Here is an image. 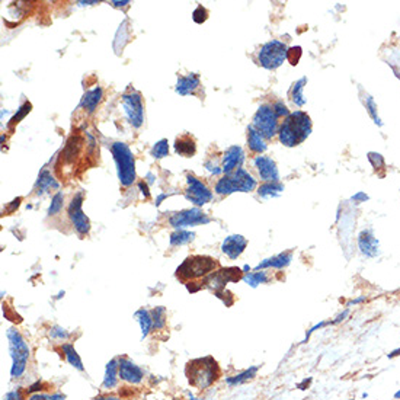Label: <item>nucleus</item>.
Listing matches in <instances>:
<instances>
[{"label":"nucleus","instance_id":"44","mask_svg":"<svg viewBox=\"0 0 400 400\" xmlns=\"http://www.w3.org/2000/svg\"><path fill=\"white\" fill-rule=\"evenodd\" d=\"M272 106H274V109H275V112L280 118H287L291 114L288 111L287 105L284 103V100H275V102H272Z\"/></svg>","mask_w":400,"mask_h":400},{"label":"nucleus","instance_id":"8","mask_svg":"<svg viewBox=\"0 0 400 400\" xmlns=\"http://www.w3.org/2000/svg\"><path fill=\"white\" fill-rule=\"evenodd\" d=\"M252 125L267 138L271 140L278 135L280 116L277 115L272 103H262L252 118Z\"/></svg>","mask_w":400,"mask_h":400},{"label":"nucleus","instance_id":"48","mask_svg":"<svg viewBox=\"0 0 400 400\" xmlns=\"http://www.w3.org/2000/svg\"><path fill=\"white\" fill-rule=\"evenodd\" d=\"M368 200H370V197H368L365 192H361V191H360V192H357V194L351 198V201H354L355 204H361V202H365V201H368Z\"/></svg>","mask_w":400,"mask_h":400},{"label":"nucleus","instance_id":"39","mask_svg":"<svg viewBox=\"0 0 400 400\" xmlns=\"http://www.w3.org/2000/svg\"><path fill=\"white\" fill-rule=\"evenodd\" d=\"M48 335H50V338H51L53 341H60V342H63V341L70 339V333H69L64 327L57 326V324L53 326V327H50Z\"/></svg>","mask_w":400,"mask_h":400},{"label":"nucleus","instance_id":"34","mask_svg":"<svg viewBox=\"0 0 400 400\" xmlns=\"http://www.w3.org/2000/svg\"><path fill=\"white\" fill-rule=\"evenodd\" d=\"M364 106H365L368 115L371 116V119L374 121V124H377L379 127H381V125H383V121H381L380 116H379L377 103H376V100H374V98H373L371 95H367V94H365V96H364Z\"/></svg>","mask_w":400,"mask_h":400},{"label":"nucleus","instance_id":"37","mask_svg":"<svg viewBox=\"0 0 400 400\" xmlns=\"http://www.w3.org/2000/svg\"><path fill=\"white\" fill-rule=\"evenodd\" d=\"M128 38H130V29H128V20L125 19V20L119 25V28H118V31H116L115 41H114V48L118 45L119 41H122V47H124V45L128 42Z\"/></svg>","mask_w":400,"mask_h":400},{"label":"nucleus","instance_id":"26","mask_svg":"<svg viewBox=\"0 0 400 400\" xmlns=\"http://www.w3.org/2000/svg\"><path fill=\"white\" fill-rule=\"evenodd\" d=\"M259 370H261V365L249 367V368H246V370H243V371H240V373H237V374H234V376H231V377H227V379H226V384H227L229 387L240 386V384H243V383H246V381H249V380H253V379L256 377V374H258Z\"/></svg>","mask_w":400,"mask_h":400},{"label":"nucleus","instance_id":"22","mask_svg":"<svg viewBox=\"0 0 400 400\" xmlns=\"http://www.w3.org/2000/svg\"><path fill=\"white\" fill-rule=\"evenodd\" d=\"M102 98H103V89L100 86H95L83 95V98L80 100V108H83L88 114H94Z\"/></svg>","mask_w":400,"mask_h":400},{"label":"nucleus","instance_id":"42","mask_svg":"<svg viewBox=\"0 0 400 400\" xmlns=\"http://www.w3.org/2000/svg\"><path fill=\"white\" fill-rule=\"evenodd\" d=\"M66 396L63 393H53V395H44V393H34L28 400H64Z\"/></svg>","mask_w":400,"mask_h":400},{"label":"nucleus","instance_id":"9","mask_svg":"<svg viewBox=\"0 0 400 400\" xmlns=\"http://www.w3.org/2000/svg\"><path fill=\"white\" fill-rule=\"evenodd\" d=\"M83 201H85V192L77 191L73 195V198L69 202V207H67V215H69V218L73 224V229L76 230V233L80 237L88 236L89 231H91V220L88 218V215L82 210Z\"/></svg>","mask_w":400,"mask_h":400},{"label":"nucleus","instance_id":"19","mask_svg":"<svg viewBox=\"0 0 400 400\" xmlns=\"http://www.w3.org/2000/svg\"><path fill=\"white\" fill-rule=\"evenodd\" d=\"M200 88V76L197 73H188V75H184V76L178 77L175 92L181 96H188V95H195Z\"/></svg>","mask_w":400,"mask_h":400},{"label":"nucleus","instance_id":"38","mask_svg":"<svg viewBox=\"0 0 400 400\" xmlns=\"http://www.w3.org/2000/svg\"><path fill=\"white\" fill-rule=\"evenodd\" d=\"M367 157H368V162L371 163V166L374 168L376 172L386 171V160H384L383 154H380L377 152H370L367 154Z\"/></svg>","mask_w":400,"mask_h":400},{"label":"nucleus","instance_id":"16","mask_svg":"<svg viewBox=\"0 0 400 400\" xmlns=\"http://www.w3.org/2000/svg\"><path fill=\"white\" fill-rule=\"evenodd\" d=\"M357 243H358L360 252L365 258L373 259V258H377L380 255V242L376 237L373 229H364V230H361L360 234H358Z\"/></svg>","mask_w":400,"mask_h":400},{"label":"nucleus","instance_id":"3","mask_svg":"<svg viewBox=\"0 0 400 400\" xmlns=\"http://www.w3.org/2000/svg\"><path fill=\"white\" fill-rule=\"evenodd\" d=\"M6 338L9 342V354L12 358L10 377L20 379L26 371L28 360H29V346L25 338L16 327H9L6 330Z\"/></svg>","mask_w":400,"mask_h":400},{"label":"nucleus","instance_id":"58","mask_svg":"<svg viewBox=\"0 0 400 400\" xmlns=\"http://www.w3.org/2000/svg\"><path fill=\"white\" fill-rule=\"evenodd\" d=\"M396 400H400V390H398L396 393H395V396H393Z\"/></svg>","mask_w":400,"mask_h":400},{"label":"nucleus","instance_id":"15","mask_svg":"<svg viewBox=\"0 0 400 400\" xmlns=\"http://www.w3.org/2000/svg\"><path fill=\"white\" fill-rule=\"evenodd\" d=\"M118 374H119V380L128 384H140L144 379L143 368L138 367L133 360L127 357L118 358Z\"/></svg>","mask_w":400,"mask_h":400},{"label":"nucleus","instance_id":"21","mask_svg":"<svg viewBox=\"0 0 400 400\" xmlns=\"http://www.w3.org/2000/svg\"><path fill=\"white\" fill-rule=\"evenodd\" d=\"M248 147L255 154H264L268 149L267 138L253 125L248 127Z\"/></svg>","mask_w":400,"mask_h":400},{"label":"nucleus","instance_id":"31","mask_svg":"<svg viewBox=\"0 0 400 400\" xmlns=\"http://www.w3.org/2000/svg\"><path fill=\"white\" fill-rule=\"evenodd\" d=\"M248 286H250L252 288H256L259 287L261 284H267L269 281V275L267 271H255V272H249V274H245L243 278H242Z\"/></svg>","mask_w":400,"mask_h":400},{"label":"nucleus","instance_id":"4","mask_svg":"<svg viewBox=\"0 0 400 400\" xmlns=\"http://www.w3.org/2000/svg\"><path fill=\"white\" fill-rule=\"evenodd\" d=\"M111 154L116 166L118 181L122 187H130L135 182V159L131 149L122 143L116 141L111 144Z\"/></svg>","mask_w":400,"mask_h":400},{"label":"nucleus","instance_id":"47","mask_svg":"<svg viewBox=\"0 0 400 400\" xmlns=\"http://www.w3.org/2000/svg\"><path fill=\"white\" fill-rule=\"evenodd\" d=\"M348 316H349V308H345L342 313H339V314L332 320V326H333V324H338V323H342Z\"/></svg>","mask_w":400,"mask_h":400},{"label":"nucleus","instance_id":"52","mask_svg":"<svg viewBox=\"0 0 400 400\" xmlns=\"http://www.w3.org/2000/svg\"><path fill=\"white\" fill-rule=\"evenodd\" d=\"M130 3H131V1H128V0H125V1H111V4H112L114 7H127Z\"/></svg>","mask_w":400,"mask_h":400},{"label":"nucleus","instance_id":"13","mask_svg":"<svg viewBox=\"0 0 400 400\" xmlns=\"http://www.w3.org/2000/svg\"><path fill=\"white\" fill-rule=\"evenodd\" d=\"M185 198L195 204L197 207L205 205L212 200V192L211 190L200 181L197 176L188 173L187 175V191H185Z\"/></svg>","mask_w":400,"mask_h":400},{"label":"nucleus","instance_id":"49","mask_svg":"<svg viewBox=\"0 0 400 400\" xmlns=\"http://www.w3.org/2000/svg\"><path fill=\"white\" fill-rule=\"evenodd\" d=\"M138 188H140V191H141V194H143V197H144V198H149V197H150V192H149V187H147V182H144V181L138 182Z\"/></svg>","mask_w":400,"mask_h":400},{"label":"nucleus","instance_id":"59","mask_svg":"<svg viewBox=\"0 0 400 400\" xmlns=\"http://www.w3.org/2000/svg\"><path fill=\"white\" fill-rule=\"evenodd\" d=\"M349 400H352V399H349Z\"/></svg>","mask_w":400,"mask_h":400},{"label":"nucleus","instance_id":"46","mask_svg":"<svg viewBox=\"0 0 400 400\" xmlns=\"http://www.w3.org/2000/svg\"><path fill=\"white\" fill-rule=\"evenodd\" d=\"M3 400H23V395H22V390L20 389H15V390H10L4 395V399Z\"/></svg>","mask_w":400,"mask_h":400},{"label":"nucleus","instance_id":"5","mask_svg":"<svg viewBox=\"0 0 400 400\" xmlns=\"http://www.w3.org/2000/svg\"><path fill=\"white\" fill-rule=\"evenodd\" d=\"M256 179L243 168L234 171L230 175H224L220 178L214 187V192L218 195H230L234 192H252L256 190Z\"/></svg>","mask_w":400,"mask_h":400},{"label":"nucleus","instance_id":"7","mask_svg":"<svg viewBox=\"0 0 400 400\" xmlns=\"http://www.w3.org/2000/svg\"><path fill=\"white\" fill-rule=\"evenodd\" d=\"M288 45L278 39L265 42L258 51V63L267 70H277L287 61Z\"/></svg>","mask_w":400,"mask_h":400},{"label":"nucleus","instance_id":"20","mask_svg":"<svg viewBox=\"0 0 400 400\" xmlns=\"http://www.w3.org/2000/svg\"><path fill=\"white\" fill-rule=\"evenodd\" d=\"M293 261V250L281 252L275 256H271L268 259H264L261 264L255 267V271H265V269H284L287 268Z\"/></svg>","mask_w":400,"mask_h":400},{"label":"nucleus","instance_id":"53","mask_svg":"<svg viewBox=\"0 0 400 400\" xmlns=\"http://www.w3.org/2000/svg\"><path fill=\"white\" fill-rule=\"evenodd\" d=\"M310 381H311V379H308V380H304L303 383H300V384H297V387H299L300 390H305V389L308 387V384H310Z\"/></svg>","mask_w":400,"mask_h":400},{"label":"nucleus","instance_id":"27","mask_svg":"<svg viewBox=\"0 0 400 400\" xmlns=\"http://www.w3.org/2000/svg\"><path fill=\"white\" fill-rule=\"evenodd\" d=\"M134 317H135V320H137L138 324H140V329H141V339L147 338L149 333L153 330L152 313H150L147 308H138V310L134 313Z\"/></svg>","mask_w":400,"mask_h":400},{"label":"nucleus","instance_id":"14","mask_svg":"<svg viewBox=\"0 0 400 400\" xmlns=\"http://www.w3.org/2000/svg\"><path fill=\"white\" fill-rule=\"evenodd\" d=\"M253 168L256 169L261 181L264 182H278L280 181V172L277 168V163L272 157L265 154H258L252 160Z\"/></svg>","mask_w":400,"mask_h":400},{"label":"nucleus","instance_id":"43","mask_svg":"<svg viewBox=\"0 0 400 400\" xmlns=\"http://www.w3.org/2000/svg\"><path fill=\"white\" fill-rule=\"evenodd\" d=\"M301 54H303V51H301V47H291V48H288V54H287V61H290L293 66H296V64H299V61H300L301 58Z\"/></svg>","mask_w":400,"mask_h":400},{"label":"nucleus","instance_id":"35","mask_svg":"<svg viewBox=\"0 0 400 400\" xmlns=\"http://www.w3.org/2000/svg\"><path fill=\"white\" fill-rule=\"evenodd\" d=\"M150 154L154 159H163V157L169 156V141H168V138H162V140L156 141L153 144V147L150 149Z\"/></svg>","mask_w":400,"mask_h":400},{"label":"nucleus","instance_id":"51","mask_svg":"<svg viewBox=\"0 0 400 400\" xmlns=\"http://www.w3.org/2000/svg\"><path fill=\"white\" fill-rule=\"evenodd\" d=\"M92 400H125L121 399V398H116V396H112V395H100V396H96L95 399Z\"/></svg>","mask_w":400,"mask_h":400},{"label":"nucleus","instance_id":"36","mask_svg":"<svg viewBox=\"0 0 400 400\" xmlns=\"http://www.w3.org/2000/svg\"><path fill=\"white\" fill-rule=\"evenodd\" d=\"M63 207H64V194H63L61 191H57V192L54 194V197L51 198V204H50V207H48V211H47L48 217H53V215L60 214L61 210H63Z\"/></svg>","mask_w":400,"mask_h":400},{"label":"nucleus","instance_id":"56","mask_svg":"<svg viewBox=\"0 0 400 400\" xmlns=\"http://www.w3.org/2000/svg\"><path fill=\"white\" fill-rule=\"evenodd\" d=\"M79 6H92V4H98V1H77Z\"/></svg>","mask_w":400,"mask_h":400},{"label":"nucleus","instance_id":"2","mask_svg":"<svg viewBox=\"0 0 400 400\" xmlns=\"http://www.w3.org/2000/svg\"><path fill=\"white\" fill-rule=\"evenodd\" d=\"M187 377L188 381L192 387L198 390H205L220 376V368L217 361L212 357H204V358H197L188 362L187 365Z\"/></svg>","mask_w":400,"mask_h":400},{"label":"nucleus","instance_id":"24","mask_svg":"<svg viewBox=\"0 0 400 400\" xmlns=\"http://www.w3.org/2000/svg\"><path fill=\"white\" fill-rule=\"evenodd\" d=\"M119 374H118V358H112L106 367H105V374H103V381H102V389L105 390H112L118 386Z\"/></svg>","mask_w":400,"mask_h":400},{"label":"nucleus","instance_id":"33","mask_svg":"<svg viewBox=\"0 0 400 400\" xmlns=\"http://www.w3.org/2000/svg\"><path fill=\"white\" fill-rule=\"evenodd\" d=\"M152 320H153V330H162L166 327V307L157 305L152 311Z\"/></svg>","mask_w":400,"mask_h":400},{"label":"nucleus","instance_id":"29","mask_svg":"<svg viewBox=\"0 0 400 400\" xmlns=\"http://www.w3.org/2000/svg\"><path fill=\"white\" fill-rule=\"evenodd\" d=\"M307 85V77H301L297 82L293 83L291 89H290V99L296 105V106H304L305 105V98H304V88Z\"/></svg>","mask_w":400,"mask_h":400},{"label":"nucleus","instance_id":"11","mask_svg":"<svg viewBox=\"0 0 400 400\" xmlns=\"http://www.w3.org/2000/svg\"><path fill=\"white\" fill-rule=\"evenodd\" d=\"M243 271L240 268L236 267H230V268H220L218 271L211 272L208 277H205L202 287H207L210 290H212L214 293L226 290V286L229 283H237L243 278Z\"/></svg>","mask_w":400,"mask_h":400},{"label":"nucleus","instance_id":"32","mask_svg":"<svg viewBox=\"0 0 400 400\" xmlns=\"http://www.w3.org/2000/svg\"><path fill=\"white\" fill-rule=\"evenodd\" d=\"M195 239V233L192 231H188V230H176L171 234L169 237V243L172 248L175 246H182V245H187L190 242H192Z\"/></svg>","mask_w":400,"mask_h":400},{"label":"nucleus","instance_id":"12","mask_svg":"<svg viewBox=\"0 0 400 400\" xmlns=\"http://www.w3.org/2000/svg\"><path fill=\"white\" fill-rule=\"evenodd\" d=\"M210 221H211V218L198 207L173 212L169 217V224L176 230H184L185 227H195V226H201V224H208Z\"/></svg>","mask_w":400,"mask_h":400},{"label":"nucleus","instance_id":"41","mask_svg":"<svg viewBox=\"0 0 400 400\" xmlns=\"http://www.w3.org/2000/svg\"><path fill=\"white\" fill-rule=\"evenodd\" d=\"M192 19H194L195 23H204L208 19V12L202 4H198L197 9L192 12Z\"/></svg>","mask_w":400,"mask_h":400},{"label":"nucleus","instance_id":"18","mask_svg":"<svg viewBox=\"0 0 400 400\" xmlns=\"http://www.w3.org/2000/svg\"><path fill=\"white\" fill-rule=\"evenodd\" d=\"M248 246V239L243 237L242 234H231V236H227L223 243H221V252L230 258L231 261L237 259L246 249Z\"/></svg>","mask_w":400,"mask_h":400},{"label":"nucleus","instance_id":"6","mask_svg":"<svg viewBox=\"0 0 400 400\" xmlns=\"http://www.w3.org/2000/svg\"><path fill=\"white\" fill-rule=\"evenodd\" d=\"M217 268V261L205 255L188 256L176 269V277L181 281H192L197 278L208 277Z\"/></svg>","mask_w":400,"mask_h":400},{"label":"nucleus","instance_id":"1","mask_svg":"<svg viewBox=\"0 0 400 400\" xmlns=\"http://www.w3.org/2000/svg\"><path fill=\"white\" fill-rule=\"evenodd\" d=\"M311 119L307 112L304 111H294L280 125L278 130V140L286 147H296L307 140L311 134Z\"/></svg>","mask_w":400,"mask_h":400},{"label":"nucleus","instance_id":"40","mask_svg":"<svg viewBox=\"0 0 400 400\" xmlns=\"http://www.w3.org/2000/svg\"><path fill=\"white\" fill-rule=\"evenodd\" d=\"M31 103L29 102H25L19 109H18V112L12 116V119L9 121V127H13V125H16L18 122H20V119L26 115V114H29V111H31Z\"/></svg>","mask_w":400,"mask_h":400},{"label":"nucleus","instance_id":"23","mask_svg":"<svg viewBox=\"0 0 400 400\" xmlns=\"http://www.w3.org/2000/svg\"><path fill=\"white\" fill-rule=\"evenodd\" d=\"M173 149H175V153L182 156V157H192L197 152V144H195V140L191 135L185 134V135H181L175 140Z\"/></svg>","mask_w":400,"mask_h":400},{"label":"nucleus","instance_id":"10","mask_svg":"<svg viewBox=\"0 0 400 400\" xmlns=\"http://www.w3.org/2000/svg\"><path fill=\"white\" fill-rule=\"evenodd\" d=\"M122 111L133 128H140L144 122V105L141 94L137 91H130L121 96Z\"/></svg>","mask_w":400,"mask_h":400},{"label":"nucleus","instance_id":"45","mask_svg":"<svg viewBox=\"0 0 400 400\" xmlns=\"http://www.w3.org/2000/svg\"><path fill=\"white\" fill-rule=\"evenodd\" d=\"M204 166H205V169L211 173V175H220V173H223V169H221V165H218L215 160H212V159H208L205 163H204Z\"/></svg>","mask_w":400,"mask_h":400},{"label":"nucleus","instance_id":"17","mask_svg":"<svg viewBox=\"0 0 400 400\" xmlns=\"http://www.w3.org/2000/svg\"><path fill=\"white\" fill-rule=\"evenodd\" d=\"M245 162V152L240 146H230L224 154H223V160H221V169L224 175H230L234 171L240 169L242 165Z\"/></svg>","mask_w":400,"mask_h":400},{"label":"nucleus","instance_id":"25","mask_svg":"<svg viewBox=\"0 0 400 400\" xmlns=\"http://www.w3.org/2000/svg\"><path fill=\"white\" fill-rule=\"evenodd\" d=\"M58 188V182L53 178V175L50 173V171H42L37 179L35 184V194L37 195H44L51 190H57Z\"/></svg>","mask_w":400,"mask_h":400},{"label":"nucleus","instance_id":"28","mask_svg":"<svg viewBox=\"0 0 400 400\" xmlns=\"http://www.w3.org/2000/svg\"><path fill=\"white\" fill-rule=\"evenodd\" d=\"M60 349H61V352H63V355H64L66 361H67V362H69L73 368H76L77 371H85L83 362H82V360H80V357H79L77 351L75 349V346H73L72 343H69V342L61 343Z\"/></svg>","mask_w":400,"mask_h":400},{"label":"nucleus","instance_id":"30","mask_svg":"<svg viewBox=\"0 0 400 400\" xmlns=\"http://www.w3.org/2000/svg\"><path fill=\"white\" fill-rule=\"evenodd\" d=\"M283 191H284V185L280 181L278 182H264L258 188V194L262 198H275V197H280Z\"/></svg>","mask_w":400,"mask_h":400},{"label":"nucleus","instance_id":"54","mask_svg":"<svg viewBox=\"0 0 400 400\" xmlns=\"http://www.w3.org/2000/svg\"><path fill=\"white\" fill-rule=\"evenodd\" d=\"M396 357H400V348L392 351L390 354H387V358H390V360H393V358H396Z\"/></svg>","mask_w":400,"mask_h":400},{"label":"nucleus","instance_id":"50","mask_svg":"<svg viewBox=\"0 0 400 400\" xmlns=\"http://www.w3.org/2000/svg\"><path fill=\"white\" fill-rule=\"evenodd\" d=\"M367 301V297L365 296H362V297H358V299H354V300L348 301L346 303V308H349V307H352V305H358V304H361V303H365Z\"/></svg>","mask_w":400,"mask_h":400},{"label":"nucleus","instance_id":"57","mask_svg":"<svg viewBox=\"0 0 400 400\" xmlns=\"http://www.w3.org/2000/svg\"><path fill=\"white\" fill-rule=\"evenodd\" d=\"M146 179H147V182H149V184H153V182H154V178H153V175H152V173H147V175H146Z\"/></svg>","mask_w":400,"mask_h":400},{"label":"nucleus","instance_id":"55","mask_svg":"<svg viewBox=\"0 0 400 400\" xmlns=\"http://www.w3.org/2000/svg\"><path fill=\"white\" fill-rule=\"evenodd\" d=\"M168 197H169L168 194H160V195L156 198V202H154V204H156V207H159V205L162 204V201L165 200V198H168Z\"/></svg>","mask_w":400,"mask_h":400}]
</instances>
